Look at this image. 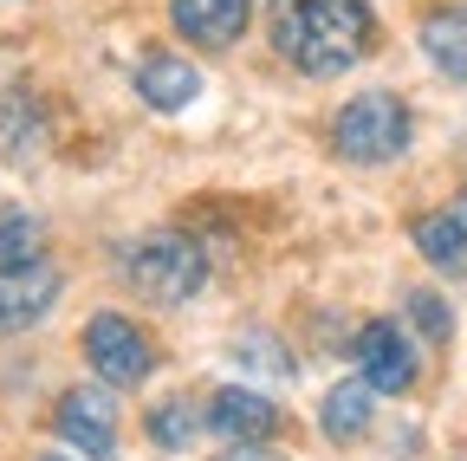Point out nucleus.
<instances>
[{"label": "nucleus", "mask_w": 467, "mask_h": 461, "mask_svg": "<svg viewBox=\"0 0 467 461\" xmlns=\"http://www.w3.org/2000/svg\"><path fill=\"white\" fill-rule=\"evenodd\" d=\"M273 52L306 79H337L377 52V14L370 0H273Z\"/></svg>", "instance_id": "1"}, {"label": "nucleus", "mask_w": 467, "mask_h": 461, "mask_svg": "<svg viewBox=\"0 0 467 461\" xmlns=\"http://www.w3.org/2000/svg\"><path fill=\"white\" fill-rule=\"evenodd\" d=\"M124 273L143 299L156 306H182L208 286V247L195 235H143L124 247Z\"/></svg>", "instance_id": "2"}, {"label": "nucleus", "mask_w": 467, "mask_h": 461, "mask_svg": "<svg viewBox=\"0 0 467 461\" xmlns=\"http://www.w3.org/2000/svg\"><path fill=\"white\" fill-rule=\"evenodd\" d=\"M331 137H337V156H344V162L377 169V162H396V156L409 150L416 124H409V104H402L396 91H358V98L337 110Z\"/></svg>", "instance_id": "3"}, {"label": "nucleus", "mask_w": 467, "mask_h": 461, "mask_svg": "<svg viewBox=\"0 0 467 461\" xmlns=\"http://www.w3.org/2000/svg\"><path fill=\"white\" fill-rule=\"evenodd\" d=\"M85 358H91V371H98L110 390H137V383H150V371H156V344H150V331H137L124 312H98V319L85 325Z\"/></svg>", "instance_id": "4"}, {"label": "nucleus", "mask_w": 467, "mask_h": 461, "mask_svg": "<svg viewBox=\"0 0 467 461\" xmlns=\"http://www.w3.org/2000/svg\"><path fill=\"white\" fill-rule=\"evenodd\" d=\"M58 267L52 260H39V254H26V260H7L0 267V331H26V325H39L52 306H58Z\"/></svg>", "instance_id": "5"}, {"label": "nucleus", "mask_w": 467, "mask_h": 461, "mask_svg": "<svg viewBox=\"0 0 467 461\" xmlns=\"http://www.w3.org/2000/svg\"><path fill=\"white\" fill-rule=\"evenodd\" d=\"M358 371L383 390V396H402L409 383L422 377V358H416V344H409V331L396 319H370L358 331Z\"/></svg>", "instance_id": "6"}, {"label": "nucleus", "mask_w": 467, "mask_h": 461, "mask_svg": "<svg viewBox=\"0 0 467 461\" xmlns=\"http://www.w3.org/2000/svg\"><path fill=\"white\" fill-rule=\"evenodd\" d=\"M52 429L72 448H85V455H110L117 448V403H110V390H85V383L66 390L58 410H52Z\"/></svg>", "instance_id": "7"}, {"label": "nucleus", "mask_w": 467, "mask_h": 461, "mask_svg": "<svg viewBox=\"0 0 467 461\" xmlns=\"http://www.w3.org/2000/svg\"><path fill=\"white\" fill-rule=\"evenodd\" d=\"M208 429L221 442H266L279 429V410H273L260 390H247V383H221L208 396Z\"/></svg>", "instance_id": "8"}, {"label": "nucleus", "mask_w": 467, "mask_h": 461, "mask_svg": "<svg viewBox=\"0 0 467 461\" xmlns=\"http://www.w3.org/2000/svg\"><path fill=\"white\" fill-rule=\"evenodd\" d=\"M247 14H254V0H169V26L182 39H195V46H208V52L241 39Z\"/></svg>", "instance_id": "9"}, {"label": "nucleus", "mask_w": 467, "mask_h": 461, "mask_svg": "<svg viewBox=\"0 0 467 461\" xmlns=\"http://www.w3.org/2000/svg\"><path fill=\"white\" fill-rule=\"evenodd\" d=\"M137 98L150 110H189L202 98V72L189 59H175V52H150V59L137 66Z\"/></svg>", "instance_id": "10"}, {"label": "nucleus", "mask_w": 467, "mask_h": 461, "mask_svg": "<svg viewBox=\"0 0 467 461\" xmlns=\"http://www.w3.org/2000/svg\"><path fill=\"white\" fill-rule=\"evenodd\" d=\"M416 39L429 52V66L467 85V7H429L416 20Z\"/></svg>", "instance_id": "11"}, {"label": "nucleus", "mask_w": 467, "mask_h": 461, "mask_svg": "<svg viewBox=\"0 0 467 461\" xmlns=\"http://www.w3.org/2000/svg\"><path fill=\"white\" fill-rule=\"evenodd\" d=\"M377 383L370 377H350V383H337L331 396H325V410H318V429L331 435V442H358L364 429H370V416H377Z\"/></svg>", "instance_id": "12"}, {"label": "nucleus", "mask_w": 467, "mask_h": 461, "mask_svg": "<svg viewBox=\"0 0 467 461\" xmlns=\"http://www.w3.org/2000/svg\"><path fill=\"white\" fill-rule=\"evenodd\" d=\"M409 241L422 247L429 267H441V273H467V227H461L454 208H441V215H416V221H409Z\"/></svg>", "instance_id": "13"}, {"label": "nucleus", "mask_w": 467, "mask_h": 461, "mask_svg": "<svg viewBox=\"0 0 467 461\" xmlns=\"http://www.w3.org/2000/svg\"><path fill=\"white\" fill-rule=\"evenodd\" d=\"M202 423H208V410L195 416L189 396H169V403H156V410H150V442H156V448H189Z\"/></svg>", "instance_id": "14"}, {"label": "nucleus", "mask_w": 467, "mask_h": 461, "mask_svg": "<svg viewBox=\"0 0 467 461\" xmlns=\"http://www.w3.org/2000/svg\"><path fill=\"white\" fill-rule=\"evenodd\" d=\"M402 306H409V319L422 325V338L448 344V331H454V312H448V299H441V293H429V286H416V293H409Z\"/></svg>", "instance_id": "15"}, {"label": "nucleus", "mask_w": 467, "mask_h": 461, "mask_svg": "<svg viewBox=\"0 0 467 461\" xmlns=\"http://www.w3.org/2000/svg\"><path fill=\"white\" fill-rule=\"evenodd\" d=\"M0 254H7V260H26L33 254V221H0Z\"/></svg>", "instance_id": "16"}, {"label": "nucleus", "mask_w": 467, "mask_h": 461, "mask_svg": "<svg viewBox=\"0 0 467 461\" xmlns=\"http://www.w3.org/2000/svg\"><path fill=\"white\" fill-rule=\"evenodd\" d=\"M214 461H285V455H273L266 442H227V448H221Z\"/></svg>", "instance_id": "17"}, {"label": "nucleus", "mask_w": 467, "mask_h": 461, "mask_svg": "<svg viewBox=\"0 0 467 461\" xmlns=\"http://www.w3.org/2000/svg\"><path fill=\"white\" fill-rule=\"evenodd\" d=\"M454 215H461V227H467V189H461V195H454Z\"/></svg>", "instance_id": "18"}, {"label": "nucleus", "mask_w": 467, "mask_h": 461, "mask_svg": "<svg viewBox=\"0 0 467 461\" xmlns=\"http://www.w3.org/2000/svg\"><path fill=\"white\" fill-rule=\"evenodd\" d=\"M46 461H66V455H46Z\"/></svg>", "instance_id": "19"}]
</instances>
